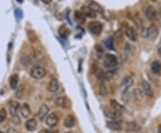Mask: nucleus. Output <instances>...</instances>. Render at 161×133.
<instances>
[{"label": "nucleus", "mask_w": 161, "mask_h": 133, "mask_svg": "<svg viewBox=\"0 0 161 133\" xmlns=\"http://www.w3.org/2000/svg\"><path fill=\"white\" fill-rule=\"evenodd\" d=\"M141 89H142V92L144 93L147 97H153V90H152V88L149 82H147L146 81H142L141 82Z\"/></svg>", "instance_id": "obj_8"}, {"label": "nucleus", "mask_w": 161, "mask_h": 133, "mask_svg": "<svg viewBox=\"0 0 161 133\" xmlns=\"http://www.w3.org/2000/svg\"><path fill=\"white\" fill-rule=\"evenodd\" d=\"M15 132H16V131H15L14 130H13V129H10V130L8 131V132L7 133H15Z\"/></svg>", "instance_id": "obj_35"}, {"label": "nucleus", "mask_w": 161, "mask_h": 133, "mask_svg": "<svg viewBox=\"0 0 161 133\" xmlns=\"http://www.w3.org/2000/svg\"><path fill=\"white\" fill-rule=\"evenodd\" d=\"M36 127H37V122L35 119H29L25 123V128L29 131H33L36 129Z\"/></svg>", "instance_id": "obj_17"}, {"label": "nucleus", "mask_w": 161, "mask_h": 133, "mask_svg": "<svg viewBox=\"0 0 161 133\" xmlns=\"http://www.w3.org/2000/svg\"><path fill=\"white\" fill-rule=\"evenodd\" d=\"M110 103H111V106H112L113 110H115L117 112H119V113H122V111L124 110V107L122 105H120L116 100H111Z\"/></svg>", "instance_id": "obj_23"}, {"label": "nucleus", "mask_w": 161, "mask_h": 133, "mask_svg": "<svg viewBox=\"0 0 161 133\" xmlns=\"http://www.w3.org/2000/svg\"><path fill=\"white\" fill-rule=\"evenodd\" d=\"M31 76L34 79H37V80H40V79H43L46 75H47V72L46 70L41 67V66H33L31 70Z\"/></svg>", "instance_id": "obj_3"}, {"label": "nucleus", "mask_w": 161, "mask_h": 133, "mask_svg": "<svg viewBox=\"0 0 161 133\" xmlns=\"http://www.w3.org/2000/svg\"><path fill=\"white\" fill-rule=\"evenodd\" d=\"M20 109V104L18 102H13L10 105V113L14 116V115H17V113Z\"/></svg>", "instance_id": "obj_21"}, {"label": "nucleus", "mask_w": 161, "mask_h": 133, "mask_svg": "<svg viewBox=\"0 0 161 133\" xmlns=\"http://www.w3.org/2000/svg\"><path fill=\"white\" fill-rule=\"evenodd\" d=\"M20 113H21V116L25 119H27L30 115H31V108H30V105L27 104V103H24L22 104L20 107Z\"/></svg>", "instance_id": "obj_10"}, {"label": "nucleus", "mask_w": 161, "mask_h": 133, "mask_svg": "<svg viewBox=\"0 0 161 133\" xmlns=\"http://www.w3.org/2000/svg\"><path fill=\"white\" fill-rule=\"evenodd\" d=\"M59 122V118L57 116V114L55 113H49L47 117H46V124L49 127H55Z\"/></svg>", "instance_id": "obj_6"}, {"label": "nucleus", "mask_w": 161, "mask_h": 133, "mask_svg": "<svg viewBox=\"0 0 161 133\" xmlns=\"http://www.w3.org/2000/svg\"><path fill=\"white\" fill-rule=\"evenodd\" d=\"M81 12L84 14V16L90 17V18H95L97 15L95 10H93L91 7H89V6H82Z\"/></svg>", "instance_id": "obj_12"}, {"label": "nucleus", "mask_w": 161, "mask_h": 133, "mask_svg": "<svg viewBox=\"0 0 161 133\" xmlns=\"http://www.w3.org/2000/svg\"><path fill=\"white\" fill-rule=\"evenodd\" d=\"M40 133H55L53 131H50V130H48V129H43L41 130Z\"/></svg>", "instance_id": "obj_33"}, {"label": "nucleus", "mask_w": 161, "mask_h": 133, "mask_svg": "<svg viewBox=\"0 0 161 133\" xmlns=\"http://www.w3.org/2000/svg\"><path fill=\"white\" fill-rule=\"evenodd\" d=\"M0 133H5V132H3V131H0Z\"/></svg>", "instance_id": "obj_39"}, {"label": "nucleus", "mask_w": 161, "mask_h": 133, "mask_svg": "<svg viewBox=\"0 0 161 133\" xmlns=\"http://www.w3.org/2000/svg\"><path fill=\"white\" fill-rule=\"evenodd\" d=\"M6 116H7V113L6 111V109H1L0 110V123H2L6 119Z\"/></svg>", "instance_id": "obj_27"}, {"label": "nucleus", "mask_w": 161, "mask_h": 133, "mask_svg": "<svg viewBox=\"0 0 161 133\" xmlns=\"http://www.w3.org/2000/svg\"><path fill=\"white\" fill-rule=\"evenodd\" d=\"M75 20L77 21L80 23H83L85 21V16L84 14L81 12V11H76L75 13Z\"/></svg>", "instance_id": "obj_22"}, {"label": "nucleus", "mask_w": 161, "mask_h": 133, "mask_svg": "<svg viewBox=\"0 0 161 133\" xmlns=\"http://www.w3.org/2000/svg\"><path fill=\"white\" fill-rule=\"evenodd\" d=\"M159 35V30L155 25H151L148 28L147 32H146V38L150 41H153L157 39Z\"/></svg>", "instance_id": "obj_5"}, {"label": "nucleus", "mask_w": 161, "mask_h": 133, "mask_svg": "<svg viewBox=\"0 0 161 133\" xmlns=\"http://www.w3.org/2000/svg\"><path fill=\"white\" fill-rule=\"evenodd\" d=\"M59 33H60V35H61L63 38H66V37L69 35L70 31L65 27V25H63V26L59 29Z\"/></svg>", "instance_id": "obj_26"}, {"label": "nucleus", "mask_w": 161, "mask_h": 133, "mask_svg": "<svg viewBox=\"0 0 161 133\" xmlns=\"http://www.w3.org/2000/svg\"><path fill=\"white\" fill-rule=\"evenodd\" d=\"M68 104V100L65 97H58L55 100V104L58 107H64V108H68L70 104Z\"/></svg>", "instance_id": "obj_11"}, {"label": "nucleus", "mask_w": 161, "mask_h": 133, "mask_svg": "<svg viewBox=\"0 0 161 133\" xmlns=\"http://www.w3.org/2000/svg\"><path fill=\"white\" fill-rule=\"evenodd\" d=\"M18 83H19V76L18 74H13L9 79V84L12 89H16L18 87Z\"/></svg>", "instance_id": "obj_15"}, {"label": "nucleus", "mask_w": 161, "mask_h": 133, "mask_svg": "<svg viewBox=\"0 0 161 133\" xmlns=\"http://www.w3.org/2000/svg\"><path fill=\"white\" fill-rule=\"evenodd\" d=\"M144 14L147 19L150 21H154L157 19V10L152 6H147L144 9Z\"/></svg>", "instance_id": "obj_4"}, {"label": "nucleus", "mask_w": 161, "mask_h": 133, "mask_svg": "<svg viewBox=\"0 0 161 133\" xmlns=\"http://www.w3.org/2000/svg\"><path fill=\"white\" fill-rule=\"evenodd\" d=\"M42 3L44 4H46V5H48V4H50L51 2H52V0H40Z\"/></svg>", "instance_id": "obj_34"}, {"label": "nucleus", "mask_w": 161, "mask_h": 133, "mask_svg": "<svg viewBox=\"0 0 161 133\" xmlns=\"http://www.w3.org/2000/svg\"><path fill=\"white\" fill-rule=\"evenodd\" d=\"M64 125L66 128H73L75 125V118L72 115H68L65 117L64 121Z\"/></svg>", "instance_id": "obj_18"}, {"label": "nucleus", "mask_w": 161, "mask_h": 133, "mask_svg": "<svg viewBox=\"0 0 161 133\" xmlns=\"http://www.w3.org/2000/svg\"><path fill=\"white\" fill-rule=\"evenodd\" d=\"M88 28H89V31L90 33H92L93 35H96L98 36L100 35V33L102 32L103 30V25L100 21H90L88 25Z\"/></svg>", "instance_id": "obj_2"}, {"label": "nucleus", "mask_w": 161, "mask_h": 133, "mask_svg": "<svg viewBox=\"0 0 161 133\" xmlns=\"http://www.w3.org/2000/svg\"><path fill=\"white\" fill-rule=\"evenodd\" d=\"M151 71L155 74H159L161 72V62L154 61L151 63Z\"/></svg>", "instance_id": "obj_19"}, {"label": "nucleus", "mask_w": 161, "mask_h": 133, "mask_svg": "<svg viewBox=\"0 0 161 133\" xmlns=\"http://www.w3.org/2000/svg\"><path fill=\"white\" fill-rule=\"evenodd\" d=\"M59 89V82L56 79H52L48 84V91L56 93Z\"/></svg>", "instance_id": "obj_16"}, {"label": "nucleus", "mask_w": 161, "mask_h": 133, "mask_svg": "<svg viewBox=\"0 0 161 133\" xmlns=\"http://www.w3.org/2000/svg\"><path fill=\"white\" fill-rule=\"evenodd\" d=\"M66 133H70V132H66Z\"/></svg>", "instance_id": "obj_40"}, {"label": "nucleus", "mask_w": 161, "mask_h": 133, "mask_svg": "<svg viewBox=\"0 0 161 133\" xmlns=\"http://www.w3.org/2000/svg\"><path fill=\"white\" fill-rule=\"evenodd\" d=\"M133 96L137 98V99H141L142 98V91L140 89H134L133 91Z\"/></svg>", "instance_id": "obj_28"}, {"label": "nucleus", "mask_w": 161, "mask_h": 133, "mask_svg": "<svg viewBox=\"0 0 161 133\" xmlns=\"http://www.w3.org/2000/svg\"><path fill=\"white\" fill-rule=\"evenodd\" d=\"M17 1H18V2H21V3L22 2V0H17Z\"/></svg>", "instance_id": "obj_38"}, {"label": "nucleus", "mask_w": 161, "mask_h": 133, "mask_svg": "<svg viewBox=\"0 0 161 133\" xmlns=\"http://www.w3.org/2000/svg\"><path fill=\"white\" fill-rule=\"evenodd\" d=\"M105 46L107 49L109 50H114L115 47H114V40L113 38H108L107 40L105 41Z\"/></svg>", "instance_id": "obj_24"}, {"label": "nucleus", "mask_w": 161, "mask_h": 133, "mask_svg": "<svg viewBox=\"0 0 161 133\" xmlns=\"http://www.w3.org/2000/svg\"><path fill=\"white\" fill-rule=\"evenodd\" d=\"M118 63L117 57L114 55L111 54H106L104 55V59H103V65L104 67L107 69L108 71L114 69L117 67Z\"/></svg>", "instance_id": "obj_1"}, {"label": "nucleus", "mask_w": 161, "mask_h": 133, "mask_svg": "<svg viewBox=\"0 0 161 133\" xmlns=\"http://www.w3.org/2000/svg\"><path fill=\"white\" fill-rule=\"evenodd\" d=\"M48 112H49V108H48V106L46 105V104H42V105L40 107V109H39V113H38V116H39L40 120L42 121L45 117H47V115H48Z\"/></svg>", "instance_id": "obj_14"}, {"label": "nucleus", "mask_w": 161, "mask_h": 133, "mask_svg": "<svg viewBox=\"0 0 161 133\" xmlns=\"http://www.w3.org/2000/svg\"><path fill=\"white\" fill-rule=\"evenodd\" d=\"M107 127L113 131H120L122 129L121 124L117 122V121H108L107 123Z\"/></svg>", "instance_id": "obj_20"}, {"label": "nucleus", "mask_w": 161, "mask_h": 133, "mask_svg": "<svg viewBox=\"0 0 161 133\" xmlns=\"http://www.w3.org/2000/svg\"><path fill=\"white\" fill-rule=\"evenodd\" d=\"M125 35L131 41H137L138 40V33L136 30L132 27H127L125 30Z\"/></svg>", "instance_id": "obj_7"}, {"label": "nucleus", "mask_w": 161, "mask_h": 133, "mask_svg": "<svg viewBox=\"0 0 161 133\" xmlns=\"http://www.w3.org/2000/svg\"><path fill=\"white\" fill-rule=\"evenodd\" d=\"M31 63V59L29 58V56L28 55H26L25 57H22L21 58V63L23 64V65H29V63Z\"/></svg>", "instance_id": "obj_31"}, {"label": "nucleus", "mask_w": 161, "mask_h": 133, "mask_svg": "<svg viewBox=\"0 0 161 133\" xmlns=\"http://www.w3.org/2000/svg\"><path fill=\"white\" fill-rule=\"evenodd\" d=\"M159 56H160V58H161V48H159Z\"/></svg>", "instance_id": "obj_36"}, {"label": "nucleus", "mask_w": 161, "mask_h": 133, "mask_svg": "<svg viewBox=\"0 0 161 133\" xmlns=\"http://www.w3.org/2000/svg\"><path fill=\"white\" fill-rule=\"evenodd\" d=\"M140 130V125L135 122H130L127 123V126H126L127 132H138Z\"/></svg>", "instance_id": "obj_13"}, {"label": "nucleus", "mask_w": 161, "mask_h": 133, "mask_svg": "<svg viewBox=\"0 0 161 133\" xmlns=\"http://www.w3.org/2000/svg\"><path fill=\"white\" fill-rule=\"evenodd\" d=\"M23 94H24V86H23V85H21V86L17 89V90H16V92H15V97H16L17 98L21 99V98L23 97Z\"/></svg>", "instance_id": "obj_25"}, {"label": "nucleus", "mask_w": 161, "mask_h": 133, "mask_svg": "<svg viewBox=\"0 0 161 133\" xmlns=\"http://www.w3.org/2000/svg\"><path fill=\"white\" fill-rule=\"evenodd\" d=\"M158 133H161V126L159 128V130H158Z\"/></svg>", "instance_id": "obj_37"}, {"label": "nucleus", "mask_w": 161, "mask_h": 133, "mask_svg": "<svg viewBox=\"0 0 161 133\" xmlns=\"http://www.w3.org/2000/svg\"><path fill=\"white\" fill-rule=\"evenodd\" d=\"M133 83V79L131 76H125L121 82V89L123 91H126Z\"/></svg>", "instance_id": "obj_9"}, {"label": "nucleus", "mask_w": 161, "mask_h": 133, "mask_svg": "<svg viewBox=\"0 0 161 133\" xmlns=\"http://www.w3.org/2000/svg\"><path fill=\"white\" fill-rule=\"evenodd\" d=\"M96 50H97V54H98V56L99 58H101L102 55H104V49L102 48L101 46H97Z\"/></svg>", "instance_id": "obj_29"}, {"label": "nucleus", "mask_w": 161, "mask_h": 133, "mask_svg": "<svg viewBox=\"0 0 161 133\" xmlns=\"http://www.w3.org/2000/svg\"><path fill=\"white\" fill-rule=\"evenodd\" d=\"M99 94H100L101 96H106V95L107 94V88H106V86H105L104 84H101V86H100V90H99Z\"/></svg>", "instance_id": "obj_30"}, {"label": "nucleus", "mask_w": 161, "mask_h": 133, "mask_svg": "<svg viewBox=\"0 0 161 133\" xmlns=\"http://www.w3.org/2000/svg\"><path fill=\"white\" fill-rule=\"evenodd\" d=\"M13 123H14V124H19V123H21V121H20L18 115H14V116H13Z\"/></svg>", "instance_id": "obj_32"}]
</instances>
